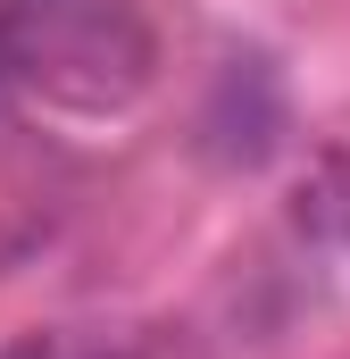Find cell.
Listing matches in <instances>:
<instances>
[{
  "label": "cell",
  "mask_w": 350,
  "mask_h": 359,
  "mask_svg": "<svg viewBox=\"0 0 350 359\" xmlns=\"http://www.w3.org/2000/svg\"><path fill=\"white\" fill-rule=\"evenodd\" d=\"M159 76V34L134 0H0V92L50 117H117Z\"/></svg>",
  "instance_id": "obj_1"
}]
</instances>
